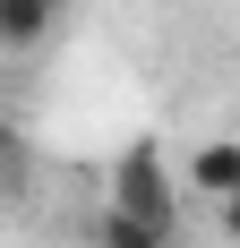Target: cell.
I'll use <instances>...</instances> for the list:
<instances>
[{
    "mask_svg": "<svg viewBox=\"0 0 240 248\" xmlns=\"http://www.w3.org/2000/svg\"><path fill=\"white\" fill-rule=\"evenodd\" d=\"M112 214H129V223H154V231H171L180 223V197H171V171H163V146H129L112 163Z\"/></svg>",
    "mask_w": 240,
    "mask_h": 248,
    "instance_id": "1",
    "label": "cell"
},
{
    "mask_svg": "<svg viewBox=\"0 0 240 248\" xmlns=\"http://www.w3.org/2000/svg\"><path fill=\"white\" fill-rule=\"evenodd\" d=\"M60 17V0H0V51H34Z\"/></svg>",
    "mask_w": 240,
    "mask_h": 248,
    "instance_id": "2",
    "label": "cell"
},
{
    "mask_svg": "<svg viewBox=\"0 0 240 248\" xmlns=\"http://www.w3.org/2000/svg\"><path fill=\"white\" fill-rule=\"evenodd\" d=\"M189 180L206 197H240V137H215V146L189 154Z\"/></svg>",
    "mask_w": 240,
    "mask_h": 248,
    "instance_id": "3",
    "label": "cell"
},
{
    "mask_svg": "<svg viewBox=\"0 0 240 248\" xmlns=\"http://www.w3.org/2000/svg\"><path fill=\"white\" fill-rule=\"evenodd\" d=\"M103 248H171V231L129 223V214H103Z\"/></svg>",
    "mask_w": 240,
    "mask_h": 248,
    "instance_id": "4",
    "label": "cell"
},
{
    "mask_svg": "<svg viewBox=\"0 0 240 248\" xmlns=\"http://www.w3.org/2000/svg\"><path fill=\"white\" fill-rule=\"evenodd\" d=\"M223 231H232V240H240V197H223Z\"/></svg>",
    "mask_w": 240,
    "mask_h": 248,
    "instance_id": "5",
    "label": "cell"
}]
</instances>
